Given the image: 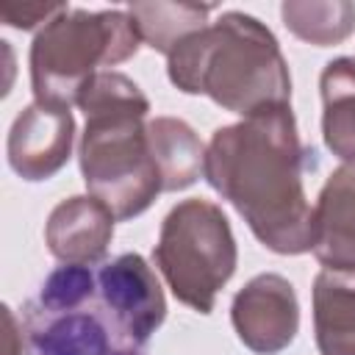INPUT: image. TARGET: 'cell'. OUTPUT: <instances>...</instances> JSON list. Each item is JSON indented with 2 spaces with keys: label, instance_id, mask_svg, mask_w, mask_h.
<instances>
[{
  "label": "cell",
  "instance_id": "cell-7",
  "mask_svg": "<svg viewBox=\"0 0 355 355\" xmlns=\"http://www.w3.org/2000/svg\"><path fill=\"white\" fill-rule=\"evenodd\" d=\"M230 322L239 341L255 355L283 352L300 330V302L294 286L275 272L255 275L236 291L230 302Z\"/></svg>",
  "mask_w": 355,
  "mask_h": 355
},
{
  "label": "cell",
  "instance_id": "cell-10",
  "mask_svg": "<svg viewBox=\"0 0 355 355\" xmlns=\"http://www.w3.org/2000/svg\"><path fill=\"white\" fill-rule=\"evenodd\" d=\"M116 216L92 194L61 200L44 225V244L61 263L92 266L105 258Z\"/></svg>",
  "mask_w": 355,
  "mask_h": 355
},
{
  "label": "cell",
  "instance_id": "cell-14",
  "mask_svg": "<svg viewBox=\"0 0 355 355\" xmlns=\"http://www.w3.org/2000/svg\"><path fill=\"white\" fill-rule=\"evenodd\" d=\"M324 147L355 166V58H333L319 75Z\"/></svg>",
  "mask_w": 355,
  "mask_h": 355
},
{
  "label": "cell",
  "instance_id": "cell-15",
  "mask_svg": "<svg viewBox=\"0 0 355 355\" xmlns=\"http://www.w3.org/2000/svg\"><path fill=\"white\" fill-rule=\"evenodd\" d=\"M130 19L136 22V31L147 47L155 53H164L166 58L172 50L208 25V14L214 6L200 3H130L125 6Z\"/></svg>",
  "mask_w": 355,
  "mask_h": 355
},
{
  "label": "cell",
  "instance_id": "cell-1",
  "mask_svg": "<svg viewBox=\"0 0 355 355\" xmlns=\"http://www.w3.org/2000/svg\"><path fill=\"white\" fill-rule=\"evenodd\" d=\"M313 169L316 153L300 141L291 105H272L214 130L202 178L266 250L302 255L313 247V205L305 194Z\"/></svg>",
  "mask_w": 355,
  "mask_h": 355
},
{
  "label": "cell",
  "instance_id": "cell-16",
  "mask_svg": "<svg viewBox=\"0 0 355 355\" xmlns=\"http://www.w3.org/2000/svg\"><path fill=\"white\" fill-rule=\"evenodd\" d=\"M283 25L308 44L330 47L355 31V3L349 0H286Z\"/></svg>",
  "mask_w": 355,
  "mask_h": 355
},
{
  "label": "cell",
  "instance_id": "cell-11",
  "mask_svg": "<svg viewBox=\"0 0 355 355\" xmlns=\"http://www.w3.org/2000/svg\"><path fill=\"white\" fill-rule=\"evenodd\" d=\"M311 252L324 269H355V166L341 164L313 205Z\"/></svg>",
  "mask_w": 355,
  "mask_h": 355
},
{
  "label": "cell",
  "instance_id": "cell-5",
  "mask_svg": "<svg viewBox=\"0 0 355 355\" xmlns=\"http://www.w3.org/2000/svg\"><path fill=\"white\" fill-rule=\"evenodd\" d=\"M153 263L178 302L197 313H211L219 288L233 277L239 263L225 211L202 197L180 200L161 222Z\"/></svg>",
  "mask_w": 355,
  "mask_h": 355
},
{
  "label": "cell",
  "instance_id": "cell-12",
  "mask_svg": "<svg viewBox=\"0 0 355 355\" xmlns=\"http://www.w3.org/2000/svg\"><path fill=\"white\" fill-rule=\"evenodd\" d=\"M313 333L322 355H355V269L313 277Z\"/></svg>",
  "mask_w": 355,
  "mask_h": 355
},
{
  "label": "cell",
  "instance_id": "cell-3",
  "mask_svg": "<svg viewBox=\"0 0 355 355\" xmlns=\"http://www.w3.org/2000/svg\"><path fill=\"white\" fill-rule=\"evenodd\" d=\"M166 75L183 94H205L239 116L291 105V75L280 44L244 11H225L183 39L166 58Z\"/></svg>",
  "mask_w": 355,
  "mask_h": 355
},
{
  "label": "cell",
  "instance_id": "cell-2",
  "mask_svg": "<svg viewBox=\"0 0 355 355\" xmlns=\"http://www.w3.org/2000/svg\"><path fill=\"white\" fill-rule=\"evenodd\" d=\"M75 105L86 116L78 161L89 194L116 222L144 214L164 191L147 141L150 100L128 75L103 69L80 89Z\"/></svg>",
  "mask_w": 355,
  "mask_h": 355
},
{
  "label": "cell",
  "instance_id": "cell-18",
  "mask_svg": "<svg viewBox=\"0 0 355 355\" xmlns=\"http://www.w3.org/2000/svg\"><path fill=\"white\" fill-rule=\"evenodd\" d=\"M3 319H6V352L3 355H22V344H25L22 327L17 330V319H14L8 305L3 308Z\"/></svg>",
  "mask_w": 355,
  "mask_h": 355
},
{
  "label": "cell",
  "instance_id": "cell-13",
  "mask_svg": "<svg viewBox=\"0 0 355 355\" xmlns=\"http://www.w3.org/2000/svg\"><path fill=\"white\" fill-rule=\"evenodd\" d=\"M147 141L164 191L189 189L205 172V144L189 122L178 116H155L147 122Z\"/></svg>",
  "mask_w": 355,
  "mask_h": 355
},
{
  "label": "cell",
  "instance_id": "cell-4",
  "mask_svg": "<svg viewBox=\"0 0 355 355\" xmlns=\"http://www.w3.org/2000/svg\"><path fill=\"white\" fill-rule=\"evenodd\" d=\"M141 36L125 8L86 11L64 8L53 17L31 44V86L33 97L47 105L69 108L80 89L103 72L136 55Z\"/></svg>",
  "mask_w": 355,
  "mask_h": 355
},
{
  "label": "cell",
  "instance_id": "cell-6",
  "mask_svg": "<svg viewBox=\"0 0 355 355\" xmlns=\"http://www.w3.org/2000/svg\"><path fill=\"white\" fill-rule=\"evenodd\" d=\"M22 355H147L122 319L100 297L75 302H44L31 297L22 305Z\"/></svg>",
  "mask_w": 355,
  "mask_h": 355
},
{
  "label": "cell",
  "instance_id": "cell-17",
  "mask_svg": "<svg viewBox=\"0 0 355 355\" xmlns=\"http://www.w3.org/2000/svg\"><path fill=\"white\" fill-rule=\"evenodd\" d=\"M67 8V3H3L0 6V19L8 28L17 31H31L36 25H47L53 17H58Z\"/></svg>",
  "mask_w": 355,
  "mask_h": 355
},
{
  "label": "cell",
  "instance_id": "cell-9",
  "mask_svg": "<svg viewBox=\"0 0 355 355\" xmlns=\"http://www.w3.org/2000/svg\"><path fill=\"white\" fill-rule=\"evenodd\" d=\"M97 291L122 324L147 344L166 319L164 288L139 252H122L97 269Z\"/></svg>",
  "mask_w": 355,
  "mask_h": 355
},
{
  "label": "cell",
  "instance_id": "cell-8",
  "mask_svg": "<svg viewBox=\"0 0 355 355\" xmlns=\"http://www.w3.org/2000/svg\"><path fill=\"white\" fill-rule=\"evenodd\" d=\"M75 141V116L69 108L47 105L33 100L25 105L6 141L8 166L28 183L50 180L61 172L72 155Z\"/></svg>",
  "mask_w": 355,
  "mask_h": 355
}]
</instances>
